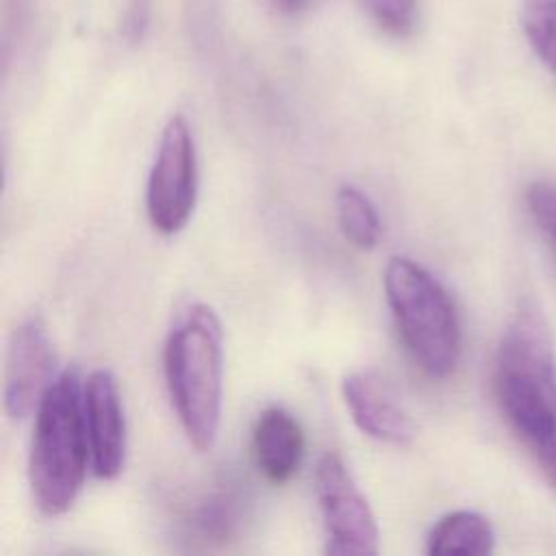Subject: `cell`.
Returning <instances> with one entry per match:
<instances>
[{
	"label": "cell",
	"instance_id": "6da1fadb",
	"mask_svg": "<svg viewBox=\"0 0 556 556\" xmlns=\"http://www.w3.org/2000/svg\"><path fill=\"white\" fill-rule=\"evenodd\" d=\"M222 324L206 304H193L169 332L165 380L180 426L198 450H211L222 417Z\"/></svg>",
	"mask_w": 556,
	"mask_h": 556
},
{
	"label": "cell",
	"instance_id": "7a4b0ae2",
	"mask_svg": "<svg viewBox=\"0 0 556 556\" xmlns=\"http://www.w3.org/2000/svg\"><path fill=\"white\" fill-rule=\"evenodd\" d=\"M28 458L30 491L37 508L56 517L76 502L89 454L83 391L74 371H63L35 410Z\"/></svg>",
	"mask_w": 556,
	"mask_h": 556
},
{
	"label": "cell",
	"instance_id": "3957f363",
	"mask_svg": "<svg viewBox=\"0 0 556 556\" xmlns=\"http://www.w3.org/2000/svg\"><path fill=\"white\" fill-rule=\"evenodd\" d=\"M495 393L528 447L556 437V356L543 319L530 308L515 317L500 341Z\"/></svg>",
	"mask_w": 556,
	"mask_h": 556
},
{
	"label": "cell",
	"instance_id": "277c9868",
	"mask_svg": "<svg viewBox=\"0 0 556 556\" xmlns=\"http://www.w3.org/2000/svg\"><path fill=\"white\" fill-rule=\"evenodd\" d=\"M384 291L410 358L430 378H447L460 358V324L445 287L419 263L393 256Z\"/></svg>",
	"mask_w": 556,
	"mask_h": 556
},
{
	"label": "cell",
	"instance_id": "5b68a950",
	"mask_svg": "<svg viewBox=\"0 0 556 556\" xmlns=\"http://www.w3.org/2000/svg\"><path fill=\"white\" fill-rule=\"evenodd\" d=\"M198 198V156L191 128L182 115H172L161 132L159 150L146 189L150 224L174 235L189 222Z\"/></svg>",
	"mask_w": 556,
	"mask_h": 556
},
{
	"label": "cell",
	"instance_id": "8992f818",
	"mask_svg": "<svg viewBox=\"0 0 556 556\" xmlns=\"http://www.w3.org/2000/svg\"><path fill=\"white\" fill-rule=\"evenodd\" d=\"M315 493L328 534V554L371 556L378 552V523L374 510L337 452H328L319 458Z\"/></svg>",
	"mask_w": 556,
	"mask_h": 556
},
{
	"label": "cell",
	"instance_id": "52a82bcc",
	"mask_svg": "<svg viewBox=\"0 0 556 556\" xmlns=\"http://www.w3.org/2000/svg\"><path fill=\"white\" fill-rule=\"evenodd\" d=\"M54 348L39 317L24 319L9 337L4 361V410L11 419L39 408L54 378Z\"/></svg>",
	"mask_w": 556,
	"mask_h": 556
},
{
	"label": "cell",
	"instance_id": "ba28073f",
	"mask_svg": "<svg viewBox=\"0 0 556 556\" xmlns=\"http://www.w3.org/2000/svg\"><path fill=\"white\" fill-rule=\"evenodd\" d=\"M83 410L93 473L113 480L124 469L126 421L117 382L111 371L96 369L87 376L83 387Z\"/></svg>",
	"mask_w": 556,
	"mask_h": 556
},
{
	"label": "cell",
	"instance_id": "9c48e42d",
	"mask_svg": "<svg viewBox=\"0 0 556 556\" xmlns=\"http://www.w3.org/2000/svg\"><path fill=\"white\" fill-rule=\"evenodd\" d=\"M343 397L358 430L380 443L408 445L415 426L393 391L371 371H354L343 378Z\"/></svg>",
	"mask_w": 556,
	"mask_h": 556
},
{
	"label": "cell",
	"instance_id": "30bf717a",
	"mask_svg": "<svg viewBox=\"0 0 556 556\" xmlns=\"http://www.w3.org/2000/svg\"><path fill=\"white\" fill-rule=\"evenodd\" d=\"M254 460L263 476L276 484L293 478L304 456V434L298 419L282 406L265 408L252 434Z\"/></svg>",
	"mask_w": 556,
	"mask_h": 556
},
{
	"label": "cell",
	"instance_id": "8fae6325",
	"mask_svg": "<svg viewBox=\"0 0 556 556\" xmlns=\"http://www.w3.org/2000/svg\"><path fill=\"white\" fill-rule=\"evenodd\" d=\"M495 532L491 521L473 510H454L441 517L426 539L428 554H491Z\"/></svg>",
	"mask_w": 556,
	"mask_h": 556
},
{
	"label": "cell",
	"instance_id": "7c38bea8",
	"mask_svg": "<svg viewBox=\"0 0 556 556\" xmlns=\"http://www.w3.org/2000/svg\"><path fill=\"white\" fill-rule=\"evenodd\" d=\"M337 222L343 237L358 250H371L380 237V219L371 200L354 185L337 191Z\"/></svg>",
	"mask_w": 556,
	"mask_h": 556
},
{
	"label": "cell",
	"instance_id": "4fadbf2b",
	"mask_svg": "<svg viewBox=\"0 0 556 556\" xmlns=\"http://www.w3.org/2000/svg\"><path fill=\"white\" fill-rule=\"evenodd\" d=\"M519 20L536 59L556 78V0H523Z\"/></svg>",
	"mask_w": 556,
	"mask_h": 556
},
{
	"label": "cell",
	"instance_id": "5bb4252c",
	"mask_svg": "<svg viewBox=\"0 0 556 556\" xmlns=\"http://www.w3.org/2000/svg\"><path fill=\"white\" fill-rule=\"evenodd\" d=\"M189 523L202 541H224L237 526L235 504L228 495H211L191 513Z\"/></svg>",
	"mask_w": 556,
	"mask_h": 556
},
{
	"label": "cell",
	"instance_id": "9a60e30c",
	"mask_svg": "<svg viewBox=\"0 0 556 556\" xmlns=\"http://www.w3.org/2000/svg\"><path fill=\"white\" fill-rule=\"evenodd\" d=\"M528 211L547 241L554 258H556V185L552 182H532L526 193Z\"/></svg>",
	"mask_w": 556,
	"mask_h": 556
},
{
	"label": "cell",
	"instance_id": "2e32d148",
	"mask_svg": "<svg viewBox=\"0 0 556 556\" xmlns=\"http://www.w3.org/2000/svg\"><path fill=\"white\" fill-rule=\"evenodd\" d=\"M150 9H152V0H130L126 17H124V37L130 43L141 41L143 33L148 30Z\"/></svg>",
	"mask_w": 556,
	"mask_h": 556
},
{
	"label": "cell",
	"instance_id": "e0dca14e",
	"mask_svg": "<svg viewBox=\"0 0 556 556\" xmlns=\"http://www.w3.org/2000/svg\"><path fill=\"white\" fill-rule=\"evenodd\" d=\"M536 463H539V469L543 471L545 480L552 484V489L556 491V437L530 447Z\"/></svg>",
	"mask_w": 556,
	"mask_h": 556
},
{
	"label": "cell",
	"instance_id": "ac0fdd59",
	"mask_svg": "<svg viewBox=\"0 0 556 556\" xmlns=\"http://www.w3.org/2000/svg\"><path fill=\"white\" fill-rule=\"evenodd\" d=\"M274 2L285 11H300L304 4H308V0H274Z\"/></svg>",
	"mask_w": 556,
	"mask_h": 556
}]
</instances>
